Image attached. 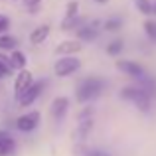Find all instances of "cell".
<instances>
[{
    "instance_id": "6da1fadb",
    "label": "cell",
    "mask_w": 156,
    "mask_h": 156,
    "mask_svg": "<svg viewBox=\"0 0 156 156\" xmlns=\"http://www.w3.org/2000/svg\"><path fill=\"white\" fill-rule=\"evenodd\" d=\"M107 87V81L99 75H87L75 85V101L79 105L93 103L95 99H99L103 95Z\"/></svg>"
},
{
    "instance_id": "7a4b0ae2",
    "label": "cell",
    "mask_w": 156,
    "mask_h": 156,
    "mask_svg": "<svg viewBox=\"0 0 156 156\" xmlns=\"http://www.w3.org/2000/svg\"><path fill=\"white\" fill-rule=\"evenodd\" d=\"M119 97H121L122 101H129V103H133L138 111H140V113H144V115H148L150 111H152L154 99H152V97H150L138 83H133V85H126V87H122L121 93H119Z\"/></svg>"
},
{
    "instance_id": "3957f363",
    "label": "cell",
    "mask_w": 156,
    "mask_h": 156,
    "mask_svg": "<svg viewBox=\"0 0 156 156\" xmlns=\"http://www.w3.org/2000/svg\"><path fill=\"white\" fill-rule=\"evenodd\" d=\"M81 59L79 55H59L55 61H53V75L59 77V79H65V77L75 75L81 69Z\"/></svg>"
},
{
    "instance_id": "277c9868",
    "label": "cell",
    "mask_w": 156,
    "mask_h": 156,
    "mask_svg": "<svg viewBox=\"0 0 156 156\" xmlns=\"http://www.w3.org/2000/svg\"><path fill=\"white\" fill-rule=\"evenodd\" d=\"M40 122H42V115H40V111L36 109H30L26 111V113H22L18 119L14 121V126L18 133H34L36 129L40 126Z\"/></svg>"
},
{
    "instance_id": "5b68a950",
    "label": "cell",
    "mask_w": 156,
    "mask_h": 156,
    "mask_svg": "<svg viewBox=\"0 0 156 156\" xmlns=\"http://www.w3.org/2000/svg\"><path fill=\"white\" fill-rule=\"evenodd\" d=\"M34 81H36V77H34V73L30 71V69H20V71H16V75H14V83H12V89H14V99L18 101L20 97L24 95V93L28 91V89L34 85Z\"/></svg>"
},
{
    "instance_id": "8992f818",
    "label": "cell",
    "mask_w": 156,
    "mask_h": 156,
    "mask_svg": "<svg viewBox=\"0 0 156 156\" xmlns=\"http://www.w3.org/2000/svg\"><path fill=\"white\" fill-rule=\"evenodd\" d=\"M115 67H117L121 73L129 75L130 79H134V81H140V79H144V77L148 75L146 69L134 59H117L115 61Z\"/></svg>"
},
{
    "instance_id": "52a82bcc",
    "label": "cell",
    "mask_w": 156,
    "mask_h": 156,
    "mask_svg": "<svg viewBox=\"0 0 156 156\" xmlns=\"http://www.w3.org/2000/svg\"><path fill=\"white\" fill-rule=\"evenodd\" d=\"M69 107H71V99H69L67 95L53 97L51 103H50V115H51V119L55 122L63 121V119L67 117V113H69Z\"/></svg>"
},
{
    "instance_id": "ba28073f",
    "label": "cell",
    "mask_w": 156,
    "mask_h": 156,
    "mask_svg": "<svg viewBox=\"0 0 156 156\" xmlns=\"http://www.w3.org/2000/svg\"><path fill=\"white\" fill-rule=\"evenodd\" d=\"M99 34H101V20H87L81 28L75 30V38L79 40V42H83V44L97 40Z\"/></svg>"
},
{
    "instance_id": "9c48e42d",
    "label": "cell",
    "mask_w": 156,
    "mask_h": 156,
    "mask_svg": "<svg viewBox=\"0 0 156 156\" xmlns=\"http://www.w3.org/2000/svg\"><path fill=\"white\" fill-rule=\"evenodd\" d=\"M44 87H46V81H34V85H32V87L28 89V91L24 93V95L20 97L18 101H16V103H18V107H20V109H28V107H32L36 101L40 99Z\"/></svg>"
},
{
    "instance_id": "30bf717a",
    "label": "cell",
    "mask_w": 156,
    "mask_h": 156,
    "mask_svg": "<svg viewBox=\"0 0 156 156\" xmlns=\"http://www.w3.org/2000/svg\"><path fill=\"white\" fill-rule=\"evenodd\" d=\"M81 50H83V42H79L77 38H69V40H63V42L57 44L53 53L57 57L59 55H79Z\"/></svg>"
},
{
    "instance_id": "8fae6325",
    "label": "cell",
    "mask_w": 156,
    "mask_h": 156,
    "mask_svg": "<svg viewBox=\"0 0 156 156\" xmlns=\"http://www.w3.org/2000/svg\"><path fill=\"white\" fill-rule=\"evenodd\" d=\"M50 34H51L50 24H40V26L32 28V32L28 34V42H30L32 46H42V44L50 38Z\"/></svg>"
},
{
    "instance_id": "7c38bea8",
    "label": "cell",
    "mask_w": 156,
    "mask_h": 156,
    "mask_svg": "<svg viewBox=\"0 0 156 156\" xmlns=\"http://www.w3.org/2000/svg\"><path fill=\"white\" fill-rule=\"evenodd\" d=\"M16 138L6 129H0V156H12L16 152Z\"/></svg>"
},
{
    "instance_id": "4fadbf2b",
    "label": "cell",
    "mask_w": 156,
    "mask_h": 156,
    "mask_svg": "<svg viewBox=\"0 0 156 156\" xmlns=\"http://www.w3.org/2000/svg\"><path fill=\"white\" fill-rule=\"evenodd\" d=\"M93 117H89V119H79L77 121V125H75V130H73V138H75L77 142H85L87 140V136L91 134V130H93Z\"/></svg>"
},
{
    "instance_id": "5bb4252c",
    "label": "cell",
    "mask_w": 156,
    "mask_h": 156,
    "mask_svg": "<svg viewBox=\"0 0 156 156\" xmlns=\"http://www.w3.org/2000/svg\"><path fill=\"white\" fill-rule=\"evenodd\" d=\"M8 63H10L12 71H20V69H26L28 67V55L22 50H12L8 53Z\"/></svg>"
},
{
    "instance_id": "9a60e30c",
    "label": "cell",
    "mask_w": 156,
    "mask_h": 156,
    "mask_svg": "<svg viewBox=\"0 0 156 156\" xmlns=\"http://www.w3.org/2000/svg\"><path fill=\"white\" fill-rule=\"evenodd\" d=\"M18 48V38H14V36H10L6 32V34H0V51L2 53H10L12 50H16Z\"/></svg>"
},
{
    "instance_id": "2e32d148",
    "label": "cell",
    "mask_w": 156,
    "mask_h": 156,
    "mask_svg": "<svg viewBox=\"0 0 156 156\" xmlns=\"http://www.w3.org/2000/svg\"><path fill=\"white\" fill-rule=\"evenodd\" d=\"M122 28V20L119 18V16H111V18H107L101 22V30L105 32H111V34H115V32H119Z\"/></svg>"
},
{
    "instance_id": "e0dca14e",
    "label": "cell",
    "mask_w": 156,
    "mask_h": 156,
    "mask_svg": "<svg viewBox=\"0 0 156 156\" xmlns=\"http://www.w3.org/2000/svg\"><path fill=\"white\" fill-rule=\"evenodd\" d=\"M122 50H125V42H122L121 38L109 42V44H107V48H105L107 55H111V57H119V55L122 53Z\"/></svg>"
},
{
    "instance_id": "ac0fdd59",
    "label": "cell",
    "mask_w": 156,
    "mask_h": 156,
    "mask_svg": "<svg viewBox=\"0 0 156 156\" xmlns=\"http://www.w3.org/2000/svg\"><path fill=\"white\" fill-rule=\"evenodd\" d=\"M142 30H144L146 38L152 44H156V18H150L148 16V18L144 20V24H142Z\"/></svg>"
},
{
    "instance_id": "d6986e66",
    "label": "cell",
    "mask_w": 156,
    "mask_h": 156,
    "mask_svg": "<svg viewBox=\"0 0 156 156\" xmlns=\"http://www.w3.org/2000/svg\"><path fill=\"white\" fill-rule=\"evenodd\" d=\"M79 16V0H69L65 4V14H63V20H75Z\"/></svg>"
},
{
    "instance_id": "ffe728a7",
    "label": "cell",
    "mask_w": 156,
    "mask_h": 156,
    "mask_svg": "<svg viewBox=\"0 0 156 156\" xmlns=\"http://www.w3.org/2000/svg\"><path fill=\"white\" fill-rule=\"evenodd\" d=\"M133 4L142 16H152V0H133Z\"/></svg>"
},
{
    "instance_id": "44dd1931",
    "label": "cell",
    "mask_w": 156,
    "mask_h": 156,
    "mask_svg": "<svg viewBox=\"0 0 156 156\" xmlns=\"http://www.w3.org/2000/svg\"><path fill=\"white\" fill-rule=\"evenodd\" d=\"M12 73L14 71H12L10 63H8V55L0 51V79H6V77L12 75Z\"/></svg>"
},
{
    "instance_id": "7402d4cb",
    "label": "cell",
    "mask_w": 156,
    "mask_h": 156,
    "mask_svg": "<svg viewBox=\"0 0 156 156\" xmlns=\"http://www.w3.org/2000/svg\"><path fill=\"white\" fill-rule=\"evenodd\" d=\"M10 30V18L6 14H0V34H6Z\"/></svg>"
},
{
    "instance_id": "603a6c76",
    "label": "cell",
    "mask_w": 156,
    "mask_h": 156,
    "mask_svg": "<svg viewBox=\"0 0 156 156\" xmlns=\"http://www.w3.org/2000/svg\"><path fill=\"white\" fill-rule=\"evenodd\" d=\"M24 6L28 8V10H32V14H36V10L40 8V4L44 2V0H22Z\"/></svg>"
},
{
    "instance_id": "cb8c5ba5",
    "label": "cell",
    "mask_w": 156,
    "mask_h": 156,
    "mask_svg": "<svg viewBox=\"0 0 156 156\" xmlns=\"http://www.w3.org/2000/svg\"><path fill=\"white\" fill-rule=\"evenodd\" d=\"M83 156H111V152L101 150V148H87V150L83 152Z\"/></svg>"
},
{
    "instance_id": "d4e9b609",
    "label": "cell",
    "mask_w": 156,
    "mask_h": 156,
    "mask_svg": "<svg viewBox=\"0 0 156 156\" xmlns=\"http://www.w3.org/2000/svg\"><path fill=\"white\" fill-rule=\"evenodd\" d=\"M152 16L156 18V0H152Z\"/></svg>"
},
{
    "instance_id": "484cf974",
    "label": "cell",
    "mask_w": 156,
    "mask_h": 156,
    "mask_svg": "<svg viewBox=\"0 0 156 156\" xmlns=\"http://www.w3.org/2000/svg\"><path fill=\"white\" fill-rule=\"evenodd\" d=\"M93 2H97V4H101V6H103V4H109V0H93Z\"/></svg>"
},
{
    "instance_id": "4316f807",
    "label": "cell",
    "mask_w": 156,
    "mask_h": 156,
    "mask_svg": "<svg viewBox=\"0 0 156 156\" xmlns=\"http://www.w3.org/2000/svg\"><path fill=\"white\" fill-rule=\"evenodd\" d=\"M2 2H8V0H2Z\"/></svg>"
}]
</instances>
